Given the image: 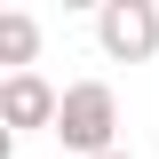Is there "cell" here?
Instances as JSON below:
<instances>
[{
	"instance_id": "cell-1",
	"label": "cell",
	"mask_w": 159,
	"mask_h": 159,
	"mask_svg": "<svg viewBox=\"0 0 159 159\" xmlns=\"http://www.w3.org/2000/svg\"><path fill=\"white\" fill-rule=\"evenodd\" d=\"M56 135H64V151H80V159H103V151H111V135H119V96L103 88V80H80V88H64Z\"/></svg>"
},
{
	"instance_id": "cell-2",
	"label": "cell",
	"mask_w": 159,
	"mask_h": 159,
	"mask_svg": "<svg viewBox=\"0 0 159 159\" xmlns=\"http://www.w3.org/2000/svg\"><path fill=\"white\" fill-rule=\"evenodd\" d=\"M96 40H103L111 64H151L159 56V8H151V0H103Z\"/></svg>"
},
{
	"instance_id": "cell-3",
	"label": "cell",
	"mask_w": 159,
	"mask_h": 159,
	"mask_svg": "<svg viewBox=\"0 0 159 159\" xmlns=\"http://www.w3.org/2000/svg\"><path fill=\"white\" fill-rule=\"evenodd\" d=\"M56 111H64V96L40 72H8V88H0V119L8 127H56Z\"/></svg>"
},
{
	"instance_id": "cell-4",
	"label": "cell",
	"mask_w": 159,
	"mask_h": 159,
	"mask_svg": "<svg viewBox=\"0 0 159 159\" xmlns=\"http://www.w3.org/2000/svg\"><path fill=\"white\" fill-rule=\"evenodd\" d=\"M32 56H40V24L24 16V8H8V16H0V64H16V72H24Z\"/></svg>"
},
{
	"instance_id": "cell-5",
	"label": "cell",
	"mask_w": 159,
	"mask_h": 159,
	"mask_svg": "<svg viewBox=\"0 0 159 159\" xmlns=\"http://www.w3.org/2000/svg\"><path fill=\"white\" fill-rule=\"evenodd\" d=\"M103 159H127V151H103Z\"/></svg>"
}]
</instances>
